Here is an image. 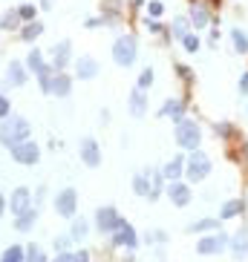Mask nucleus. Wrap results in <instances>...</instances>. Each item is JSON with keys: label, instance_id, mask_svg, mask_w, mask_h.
I'll return each mask as SVG.
<instances>
[{"label": "nucleus", "instance_id": "nucleus-1", "mask_svg": "<svg viewBox=\"0 0 248 262\" xmlns=\"http://www.w3.org/2000/svg\"><path fill=\"white\" fill-rule=\"evenodd\" d=\"M29 136H32V124L24 115H9L0 121V144L3 147H15L21 141H29Z\"/></svg>", "mask_w": 248, "mask_h": 262}, {"label": "nucleus", "instance_id": "nucleus-2", "mask_svg": "<svg viewBox=\"0 0 248 262\" xmlns=\"http://www.w3.org/2000/svg\"><path fill=\"white\" fill-rule=\"evenodd\" d=\"M213 170V161L205 150H190V156H185V179L193 184L205 182Z\"/></svg>", "mask_w": 248, "mask_h": 262}, {"label": "nucleus", "instance_id": "nucleus-3", "mask_svg": "<svg viewBox=\"0 0 248 262\" xmlns=\"http://www.w3.org/2000/svg\"><path fill=\"white\" fill-rule=\"evenodd\" d=\"M173 138H176V144L182 150H199L202 144V133H199V124L193 121V118H182L176 121V130H173Z\"/></svg>", "mask_w": 248, "mask_h": 262}, {"label": "nucleus", "instance_id": "nucleus-4", "mask_svg": "<svg viewBox=\"0 0 248 262\" xmlns=\"http://www.w3.org/2000/svg\"><path fill=\"white\" fill-rule=\"evenodd\" d=\"M136 55H139V46H136V38L133 35H121L113 41V61L118 67H133L136 64Z\"/></svg>", "mask_w": 248, "mask_h": 262}, {"label": "nucleus", "instance_id": "nucleus-5", "mask_svg": "<svg viewBox=\"0 0 248 262\" xmlns=\"http://www.w3.org/2000/svg\"><path fill=\"white\" fill-rule=\"evenodd\" d=\"M52 205H55V213H58L61 219H72L78 213V190H75V187L58 190L55 199H52Z\"/></svg>", "mask_w": 248, "mask_h": 262}, {"label": "nucleus", "instance_id": "nucleus-6", "mask_svg": "<svg viewBox=\"0 0 248 262\" xmlns=\"http://www.w3.org/2000/svg\"><path fill=\"white\" fill-rule=\"evenodd\" d=\"M228 233H222V230H213V233H208V236H202L199 242H196V253L199 256H216V253H222L225 248H228Z\"/></svg>", "mask_w": 248, "mask_h": 262}, {"label": "nucleus", "instance_id": "nucleus-7", "mask_svg": "<svg viewBox=\"0 0 248 262\" xmlns=\"http://www.w3.org/2000/svg\"><path fill=\"white\" fill-rule=\"evenodd\" d=\"M110 236H113V245H116V248H124L127 253H133L139 248V233H136V228H133L130 222H124V219L118 222V228L113 230Z\"/></svg>", "mask_w": 248, "mask_h": 262}, {"label": "nucleus", "instance_id": "nucleus-8", "mask_svg": "<svg viewBox=\"0 0 248 262\" xmlns=\"http://www.w3.org/2000/svg\"><path fill=\"white\" fill-rule=\"evenodd\" d=\"M9 153H12V161L24 164V167H35L38 161H41V147H38L32 138H29V141H21V144H15V147H9Z\"/></svg>", "mask_w": 248, "mask_h": 262}, {"label": "nucleus", "instance_id": "nucleus-9", "mask_svg": "<svg viewBox=\"0 0 248 262\" xmlns=\"http://www.w3.org/2000/svg\"><path fill=\"white\" fill-rule=\"evenodd\" d=\"M93 222H95V230L98 233H104V236H110L113 230L118 228V222H121V216H118V210L113 205H104V207H95V216H93Z\"/></svg>", "mask_w": 248, "mask_h": 262}, {"label": "nucleus", "instance_id": "nucleus-10", "mask_svg": "<svg viewBox=\"0 0 248 262\" xmlns=\"http://www.w3.org/2000/svg\"><path fill=\"white\" fill-rule=\"evenodd\" d=\"M165 196L173 202L176 207H188L193 202V190H190V184L185 179H179V182H167L165 187Z\"/></svg>", "mask_w": 248, "mask_h": 262}, {"label": "nucleus", "instance_id": "nucleus-11", "mask_svg": "<svg viewBox=\"0 0 248 262\" xmlns=\"http://www.w3.org/2000/svg\"><path fill=\"white\" fill-rule=\"evenodd\" d=\"M6 207H9V213H12V216L26 213V210L32 207V190H29V187H24V184H21V187H15L12 196L6 199Z\"/></svg>", "mask_w": 248, "mask_h": 262}, {"label": "nucleus", "instance_id": "nucleus-12", "mask_svg": "<svg viewBox=\"0 0 248 262\" xmlns=\"http://www.w3.org/2000/svg\"><path fill=\"white\" fill-rule=\"evenodd\" d=\"M78 156H81V161L90 167V170L101 167V147H98L95 138H81V144H78Z\"/></svg>", "mask_w": 248, "mask_h": 262}, {"label": "nucleus", "instance_id": "nucleus-13", "mask_svg": "<svg viewBox=\"0 0 248 262\" xmlns=\"http://www.w3.org/2000/svg\"><path fill=\"white\" fill-rule=\"evenodd\" d=\"M70 64H72V44L70 41H58V44L52 46V69L64 72Z\"/></svg>", "mask_w": 248, "mask_h": 262}, {"label": "nucleus", "instance_id": "nucleus-14", "mask_svg": "<svg viewBox=\"0 0 248 262\" xmlns=\"http://www.w3.org/2000/svg\"><path fill=\"white\" fill-rule=\"evenodd\" d=\"M98 61H95L93 55H81L78 61H75V78L78 81H93L95 75H98Z\"/></svg>", "mask_w": 248, "mask_h": 262}, {"label": "nucleus", "instance_id": "nucleus-15", "mask_svg": "<svg viewBox=\"0 0 248 262\" xmlns=\"http://www.w3.org/2000/svg\"><path fill=\"white\" fill-rule=\"evenodd\" d=\"M162 176H165V182H179V179H185V156H182V153L170 156V161L162 167Z\"/></svg>", "mask_w": 248, "mask_h": 262}, {"label": "nucleus", "instance_id": "nucleus-16", "mask_svg": "<svg viewBox=\"0 0 248 262\" xmlns=\"http://www.w3.org/2000/svg\"><path fill=\"white\" fill-rule=\"evenodd\" d=\"M185 110H188V107H185L182 98H167V101L162 104L159 115H162V118H170V121H182V118H185Z\"/></svg>", "mask_w": 248, "mask_h": 262}, {"label": "nucleus", "instance_id": "nucleus-17", "mask_svg": "<svg viewBox=\"0 0 248 262\" xmlns=\"http://www.w3.org/2000/svg\"><path fill=\"white\" fill-rule=\"evenodd\" d=\"M228 248H231V256L234 259H239V256H245L248 253V228H239L231 236V242H228Z\"/></svg>", "mask_w": 248, "mask_h": 262}, {"label": "nucleus", "instance_id": "nucleus-18", "mask_svg": "<svg viewBox=\"0 0 248 262\" xmlns=\"http://www.w3.org/2000/svg\"><path fill=\"white\" fill-rule=\"evenodd\" d=\"M127 107H130V115H133V118H144V115H147V92L133 90Z\"/></svg>", "mask_w": 248, "mask_h": 262}, {"label": "nucleus", "instance_id": "nucleus-19", "mask_svg": "<svg viewBox=\"0 0 248 262\" xmlns=\"http://www.w3.org/2000/svg\"><path fill=\"white\" fill-rule=\"evenodd\" d=\"M72 92V78L67 72H55L52 78V87H49V95H58V98H67Z\"/></svg>", "mask_w": 248, "mask_h": 262}, {"label": "nucleus", "instance_id": "nucleus-20", "mask_svg": "<svg viewBox=\"0 0 248 262\" xmlns=\"http://www.w3.org/2000/svg\"><path fill=\"white\" fill-rule=\"evenodd\" d=\"M239 213H245V199H228L222 207H219V222H228V219H236Z\"/></svg>", "mask_w": 248, "mask_h": 262}, {"label": "nucleus", "instance_id": "nucleus-21", "mask_svg": "<svg viewBox=\"0 0 248 262\" xmlns=\"http://www.w3.org/2000/svg\"><path fill=\"white\" fill-rule=\"evenodd\" d=\"M6 84H9V87H24L26 84V67L21 61H12V64H9V69H6Z\"/></svg>", "mask_w": 248, "mask_h": 262}, {"label": "nucleus", "instance_id": "nucleus-22", "mask_svg": "<svg viewBox=\"0 0 248 262\" xmlns=\"http://www.w3.org/2000/svg\"><path fill=\"white\" fill-rule=\"evenodd\" d=\"M190 26L193 29H205L208 23H211V12L205 9V6H199V3H190Z\"/></svg>", "mask_w": 248, "mask_h": 262}, {"label": "nucleus", "instance_id": "nucleus-23", "mask_svg": "<svg viewBox=\"0 0 248 262\" xmlns=\"http://www.w3.org/2000/svg\"><path fill=\"white\" fill-rule=\"evenodd\" d=\"M165 176H162V170H150V196H147V202H159L162 199V193H165Z\"/></svg>", "mask_w": 248, "mask_h": 262}, {"label": "nucleus", "instance_id": "nucleus-24", "mask_svg": "<svg viewBox=\"0 0 248 262\" xmlns=\"http://www.w3.org/2000/svg\"><path fill=\"white\" fill-rule=\"evenodd\" d=\"M213 230H219V219H196V222H190L188 228H185V233H213Z\"/></svg>", "mask_w": 248, "mask_h": 262}, {"label": "nucleus", "instance_id": "nucleus-25", "mask_svg": "<svg viewBox=\"0 0 248 262\" xmlns=\"http://www.w3.org/2000/svg\"><path fill=\"white\" fill-rule=\"evenodd\" d=\"M35 222H38V207H29L26 213L15 216V230H21V233H29V230L35 228Z\"/></svg>", "mask_w": 248, "mask_h": 262}, {"label": "nucleus", "instance_id": "nucleus-26", "mask_svg": "<svg viewBox=\"0 0 248 262\" xmlns=\"http://www.w3.org/2000/svg\"><path fill=\"white\" fill-rule=\"evenodd\" d=\"M133 193L139 196V199H147V196H150V170L133 176Z\"/></svg>", "mask_w": 248, "mask_h": 262}, {"label": "nucleus", "instance_id": "nucleus-27", "mask_svg": "<svg viewBox=\"0 0 248 262\" xmlns=\"http://www.w3.org/2000/svg\"><path fill=\"white\" fill-rule=\"evenodd\" d=\"M87 233H90V222H87V219L84 216H72L70 219V236H72V242H84L87 239Z\"/></svg>", "mask_w": 248, "mask_h": 262}, {"label": "nucleus", "instance_id": "nucleus-28", "mask_svg": "<svg viewBox=\"0 0 248 262\" xmlns=\"http://www.w3.org/2000/svg\"><path fill=\"white\" fill-rule=\"evenodd\" d=\"M231 41H234V52H239V55H245V52H248V35L242 32L239 26L231 29Z\"/></svg>", "mask_w": 248, "mask_h": 262}, {"label": "nucleus", "instance_id": "nucleus-29", "mask_svg": "<svg viewBox=\"0 0 248 262\" xmlns=\"http://www.w3.org/2000/svg\"><path fill=\"white\" fill-rule=\"evenodd\" d=\"M24 256H26V245H9L0 256V262H24Z\"/></svg>", "mask_w": 248, "mask_h": 262}, {"label": "nucleus", "instance_id": "nucleus-30", "mask_svg": "<svg viewBox=\"0 0 248 262\" xmlns=\"http://www.w3.org/2000/svg\"><path fill=\"white\" fill-rule=\"evenodd\" d=\"M44 32V23L41 21H32V23H26L24 29H21V41H26V44H32L38 35Z\"/></svg>", "mask_w": 248, "mask_h": 262}, {"label": "nucleus", "instance_id": "nucleus-31", "mask_svg": "<svg viewBox=\"0 0 248 262\" xmlns=\"http://www.w3.org/2000/svg\"><path fill=\"white\" fill-rule=\"evenodd\" d=\"M44 67H49V64H44V52H41V49H32V52H29V58H26V69L38 75Z\"/></svg>", "mask_w": 248, "mask_h": 262}, {"label": "nucleus", "instance_id": "nucleus-32", "mask_svg": "<svg viewBox=\"0 0 248 262\" xmlns=\"http://www.w3.org/2000/svg\"><path fill=\"white\" fill-rule=\"evenodd\" d=\"M21 26V15H18V9H9L3 18H0V29H6V32H12V29H18Z\"/></svg>", "mask_w": 248, "mask_h": 262}, {"label": "nucleus", "instance_id": "nucleus-33", "mask_svg": "<svg viewBox=\"0 0 248 262\" xmlns=\"http://www.w3.org/2000/svg\"><path fill=\"white\" fill-rule=\"evenodd\" d=\"M24 262H47V251L38 245V242H32V245H26V256Z\"/></svg>", "mask_w": 248, "mask_h": 262}, {"label": "nucleus", "instance_id": "nucleus-34", "mask_svg": "<svg viewBox=\"0 0 248 262\" xmlns=\"http://www.w3.org/2000/svg\"><path fill=\"white\" fill-rule=\"evenodd\" d=\"M188 29H190V21H188V18H176V21L170 23V35H173V38H179V41L188 35Z\"/></svg>", "mask_w": 248, "mask_h": 262}, {"label": "nucleus", "instance_id": "nucleus-35", "mask_svg": "<svg viewBox=\"0 0 248 262\" xmlns=\"http://www.w3.org/2000/svg\"><path fill=\"white\" fill-rule=\"evenodd\" d=\"M52 78H55V69H52V64L49 67H44L41 72H38V81H41V90L49 95V87H52Z\"/></svg>", "mask_w": 248, "mask_h": 262}, {"label": "nucleus", "instance_id": "nucleus-36", "mask_svg": "<svg viewBox=\"0 0 248 262\" xmlns=\"http://www.w3.org/2000/svg\"><path fill=\"white\" fill-rule=\"evenodd\" d=\"M72 245H75V242H72V236H70V233H58V236L52 239V248H55V253H64V251H70Z\"/></svg>", "mask_w": 248, "mask_h": 262}, {"label": "nucleus", "instance_id": "nucleus-37", "mask_svg": "<svg viewBox=\"0 0 248 262\" xmlns=\"http://www.w3.org/2000/svg\"><path fill=\"white\" fill-rule=\"evenodd\" d=\"M150 87H153V67H144V69H142V75H139V84H136V90L147 92Z\"/></svg>", "mask_w": 248, "mask_h": 262}, {"label": "nucleus", "instance_id": "nucleus-38", "mask_svg": "<svg viewBox=\"0 0 248 262\" xmlns=\"http://www.w3.org/2000/svg\"><path fill=\"white\" fill-rule=\"evenodd\" d=\"M18 15H21V21L32 23L38 18V6L35 3H21V6H18Z\"/></svg>", "mask_w": 248, "mask_h": 262}, {"label": "nucleus", "instance_id": "nucleus-39", "mask_svg": "<svg viewBox=\"0 0 248 262\" xmlns=\"http://www.w3.org/2000/svg\"><path fill=\"white\" fill-rule=\"evenodd\" d=\"M182 46H185V52H199V38H196V35L193 32H188L185 35V38H182Z\"/></svg>", "mask_w": 248, "mask_h": 262}, {"label": "nucleus", "instance_id": "nucleus-40", "mask_svg": "<svg viewBox=\"0 0 248 262\" xmlns=\"http://www.w3.org/2000/svg\"><path fill=\"white\" fill-rule=\"evenodd\" d=\"M213 133L219 138H231V133H234V127L228 124V121H219V124H213Z\"/></svg>", "mask_w": 248, "mask_h": 262}, {"label": "nucleus", "instance_id": "nucleus-41", "mask_svg": "<svg viewBox=\"0 0 248 262\" xmlns=\"http://www.w3.org/2000/svg\"><path fill=\"white\" fill-rule=\"evenodd\" d=\"M9 115H12V101L0 92V121H3V118H9Z\"/></svg>", "mask_w": 248, "mask_h": 262}, {"label": "nucleus", "instance_id": "nucleus-42", "mask_svg": "<svg viewBox=\"0 0 248 262\" xmlns=\"http://www.w3.org/2000/svg\"><path fill=\"white\" fill-rule=\"evenodd\" d=\"M147 15H150V18H162V15H165V6H162L159 0H150V3H147Z\"/></svg>", "mask_w": 248, "mask_h": 262}, {"label": "nucleus", "instance_id": "nucleus-43", "mask_svg": "<svg viewBox=\"0 0 248 262\" xmlns=\"http://www.w3.org/2000/svg\"><path fill=\"white\" fill-rule=\"evenodd\" d=\"M72 262H90V251H84V248L81 251H75L72 253Z\"/></svg>", "mask_w": 248, "mask_h": 262}, {"label": "nucleus", "instance_id": "nucleus-44", "mask_svg": "<svg viewBox=\"0 0 248 262\" xmlns=\"http://www.w3.org/2000/svg\"><path fill=\"white\" fill-rule=\"evenodd\" d=\"M239 95H248V72H242L239 78Z\"/></svg>", "mask_w": 248, "mask_h": 262}, {"label": "nucleus", "instance_id": "nucleus-45", "mask_svg": "<svg viewBox=\"0 0 248 262\" xmlns=\"http://www.w3.org/2000/svg\"><path fill=\"white\" fill-rule=\"evenodd\" d=\"M176 72H179V75H182L185 81H190V78H193V75H190V69H188V67H182V64H176Z\"/></svg>", "mask_w": 248, "mask_h": 262}, {"label": "nucleus", "instance_id": "nucleus-46", "mask_svg": "<svg viewBox=\"0 0 248 262\" xmlns=\"http://www.w3.org/2000/svg\"><path fill=\"white\" fill-rule=\"evenodd\" d=\"M52 262H72V253L70 251H64V253H55V259Z\"/></svg>", "mask_w": 248, "mask_h": 262}, {"label": "nucleus", "instance_id": "nucleus-47", "mask_svg": "<svg viewBox=\"0 0 248 262\" xmlns=\"http://www.w3.org/2000/svg\"><path fill=\"white\" fill-rule=\"evenodd\" d=\"M3 213H6V196L0 193V216H3Z\"/></svg>", "mask_w": 248, "mask_h": 262}, {"label": "nucleus", "instance_id": "nucleus-48", "mask_svg": "<svg viewBox=\"0 0 248 262\" xmlns=\"http://www.w3.org/2000/svg\"><path fill=\"white\" fill-rule=\"evenodd\" d=\"M52 3L55 0H41V9H52Z\"/></svg>", "mask_w": 248, "mask_h": 262}]
</instances>
